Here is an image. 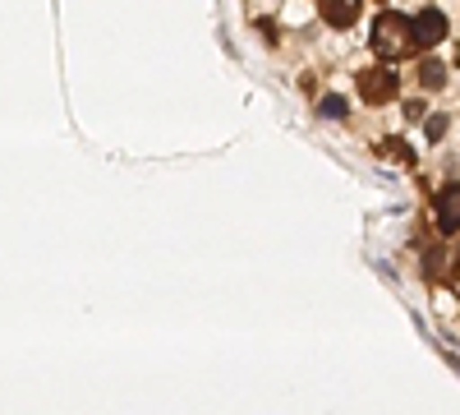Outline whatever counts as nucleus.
<instances>
[{
	"label": "nucleus",
	"instance_id": "nucleus-1",
	"mask_svg": "<svg viewBox=\"0 0 460 415\" xmlns=\"http://www.w3.org/2000/svg\"><path fill=\"white\" fill-rule=\"evenodd\" d=\"M405 32L414 37V42H419V47H433V42H438V37L447 32V19H442L438 10H424V14H414V19L405 23Z\"/></svg>",
	"mask_w": 460,
	"mask_h": 415
},
{
	"label": "nucleus",
	"instance_id": "nucleus-2",
	"mask_svg": "<svg viewBox=\"0 0 460 415\" xmlns=\"http://www.w3.org/2000/svg\"><path fill=\"white\" fill-rule=\"evenodd\" d=\"M401 42H405V19H401V14H382V19H377V51L392 56Z\"/></svg>",
	"mask_w": 460,
	"mask_h": 415
},
{
	"label": "nucleus",
	"instance_id": "nucleus-3",
	"mask_svg": "<svg viewBox=\"0 0 460 415\" xmlns=\"http://www.w3.org/2000/svg\"><path fill=\"white\" fill-rule=\"evenodd\" d=\"M364 97H373V102H387L392 93H396V84H392V74H364Z\"/></svg>",
	"mask_w": 460,
	"mask_h": 415
},
{
	"label": "nucleus",
	"instance_id": "nucleus-4",
	"mask_svg": "<svg viewBox=\"0 0 460 415\" xmlns=\"http://www.w3.org/2000/svg\"><path fill=\"white\" fill-rule=\"evenodd\" d=\"M323 14H327V23H350L359 10H355V5H341V10H323Z\"/></svg>",
	"mask_w": 460,
	"mask_h": 415
}]
</instances>
